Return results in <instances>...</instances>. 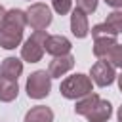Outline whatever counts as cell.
Masks as SVG:
<instances>
[{
    "label": "cell",
    "instance_id": "obj_1",
    "mask_svg": "<svg viewBox=\"0 0 122 122\" xmlns=\"http://www.w3.org/2000/svg\"><path fill=\"white\" fill-rule=\"evenodd\" d=\"M27 27V15L23 10L11 8L6 11L0 23V48L15 50L23 40V30Z\"/></svg>",
    "mask_w": 122,
    "mask_h": 122
},
{
    "label": "cell",
    "instance_id": "obj_2",
    "mask_svg": "<svg viewBox=\"0 0 122 122\" xmlns=\"http://www.w3.org/2000/svg\"><path fill=\"white\" fill-rule=\"evenodd\" d=\"M59 92L63 97L67 99H82L84 95L92 93L93 92V86H92V78L82 74V72H76L72 76H67L61 86H59Z\"/></svg>",
    "mask_w": 122,
    "mask_h": 122
},
{
    "label": "cell",
    "instance_id": "obj_3",
    "mask_svg": "<svg viewBox=\"0 0 122 122\" xmlns=\"http://www.w3.org/2000/svg\"><path fill=\"white\" fill-rule=\"evenodd\" d=\"M92 36H93V55L103 59V55L114 46L118 44L116 38L118 34L107 25V23H99L95 27H92Z\"/></svg>",
    "mask_w": 122,
    "mask_h": 122
},
{
    "label": "cell",
    "instance_id": "obj_4",
    "mask_svg": "<svg viewBox=\"0 0 122 122\" xmlns=\"http://www.w3.org/2000/svg\"><path fill=\"white\" fill-rule=\"evenodd\" d=\"M46 30H34L27 40L25 44L21 46V57L27 61V63H36L42 59L44 55V44H46Z\"/></svg>",
    "mask_w": 122,
    "mask_h": 122
},
{
    "label": "cell",
    "instance_id": "obj_5",
    "mask_svg": "<svg viewBox=\"0 0 122 122\" xmlns=\"http://www.w3.org/2000/svg\"><path fill=\"white\" fill-rule=\"evenodd\" d=\"M51 90V76L46 71H34L27 78V95L30 99H44Z\"/></svg>",
    "mask_w": 122,
    "mask_h": 122
},
{
    "label": "cell",
    "instance_id": "obj_6",
    "mask_svg": "<svg viewBox=\"0 0 122 122\" xmlns=\"http://www.w3.org/2000/svg\"><path fill=\"white\" fill-rule=\"evenodd\" d=\"M25 15H27V25H29L30 29H34V30H44V29H48V27L51 25V19H53L51 10H50L46 4H42V2L30 4L29 10L25 11Z\"/></svg>",
    "mask_w": 122,
    "mask_h": 122
},
{
    "label": "cell",
    "instance_id": "obj_7",
    "mask_svg": "<svg viewBox=\"0 0 122 122\" xmlns=\"http://www.w3.org/2000/svg\"><path fill=\"white\" fill-rule=\"evenodd\" d=\"M90 74H92V80H93L97 86H101V88L111 86V84L114 82V78H116L114 69H112L107 61H103V59H101V61H95V63L92 65Z\"/></svg>",
    "mask_w": 122,
    "mask_h": 122
},
{
    "label": "cell",
    "instance_id": "obj_8",
    "mask_svg": "<svg viewBox=\"0 0 122 122\" xmlns=\"http://www.w3.org/2000/svg\"><path fill=\"white\" fill-rule=\"evenodd\" d=\"M71 48H72L71 40L67 36H63V34H48L46 44H44V51H48L53 57L71 53Z\"/></svg>",
    "mask_w": 122,
    "mask_h": 122
},
{
    "label": "cell",
    "instance_id": "obj_9",
    "mask_svg": "<svg viewBox=\"0 0 122 122\" xmlns=\"http://www.w3.org/2000/svg\"><path fill=\"white\" fill-rule=\"evenodd\" d=\"M74 67V55L67 53V55H59V57H53L48 65V74L51 78H61L65 72H69L71 69Z\"/></svg>",
    "mask_w": 122,
    "mask_h": 122
},
{
    "label": "cell",
    "instance_id": "obj_10",
    "mask_svg": "<svg viewBox=\"0 0 122 122\" xmlns=\"http://www.w3.org/2000/svg\"><path fill=\"white\" fill-rule=\"evenodd\" d=\"M111 114H112V105L107 101V99H97L95 101V105L84 114L90 122H107L109 118H111Z\"/></svg>",
    "mask_w": 122,
    "mask_h": 122
},
{
    "label": "cell",
    "instance_id": "obj_11",
    "mask_svg": "<svg viewBox=\"0 0 122 122\" xmlns=\"http://www.w3.org/2000/svg\"><path fill=\"white\" fill-rule=\"evenodd\" d=\"M71 32L76 38H86L90 32V25H88V15L82 10H74L71 15Z\"/></svg>",
    "mask_w": 122,
    "mask_h": 122
},
{
    "label": "cell",
    "instance_id": "obj_12",
    "mask_svg": "<svg viewBox=\"0 0 122 122\" xmlns=\"http://www.w3.org/2000/svg\"><path fill=\"white\" fill-rule=\"evenodd\" d=\"M23 72V61L17 57H6L0 65V74L10 80H17Z\"/></svg>",
    "mask_w": 122,
    "mask_h": 122
},
{
    "label": "cell",
    "instance_id": "obj_13",
    "mask_svg": "<svg viewBox=\"0 0 122 122\" xmlns=\"http://www.w3.org/2000/svg\"><path fill=\"white\" fill-rule=\"evenodd\" d=\"M25 122H53V111L46 105H36L25 114Z\"/></svg>",
    "mask_w": 122,
    "mask_h": 122
},
{
    "label": "cell",
    "instance_id": "obj_14",
    "mask_svg": "<svg viewBox=\"0 0 122 122\" xmlns=\"http://www.w3.org/2000/svg\"><path fill=\"white\" fill-rule=\"evenodd\" d=\"M17 93H19L17 80H10V78L0 76V101L10 103V101H13L17 97Z\"/></svg>",
    "mask_w": 122,
    "mask_h": 122
},
{
    "label": "cell",
    "instance_id": "obj_15",
    "mask_svg": "<svg viewBox=\"0 0 122 122\" xmlns=\"http://www.w3.org/2000/svg\"><path fill=\"white\" fill-rule=\"evenodd\" d=\"M103 61H107L112 69H122V46H120V44H114V46L103 55Z\"/></svg>",
    "mask_w": 122,
    "mask_h": 122
},
{
    "label": "cell",
    "instance_id": "obj_16",
    "mask_svg": "<svg viewBox=\"0 0 122 122\" xmlns=\"http://www.w3.org/2000/svg\"><path fill=\"white\" fill-rule=\"evenodd\" d=\"M97 99H99V95H97V93H93V92H92V93H88V95H84L82 99H78V101H76V105H74V112L84 116V114H86V112L95 105V101H97Z\"/></svg>",
    "mask_w": 122,
    "mask_h": 122
},
{
    "label": "cell",
    "instance_id": "obj_17",
    "mask_svg": "<svg viewBox=\"0 0 122 122\" xmlns=\"http://www.w3.org/2000/svg\"><path fill=\"white\" fill-rule=\"evenodd\" d=\"M105 23H107V25H109L116 34H122V11H118V10L111 11V13L107 15Z\"/></svg>",
    "mask_w": 122,
    "mask_h": 122
},
{
    "label": "cell",
    "instance_id": "obj_18",
    "mask_svg": "<svg viewBox=\"0 0 122 122\" xmlns=\"http://www.w3.org/2000/svg\"><path fill=\"white\" fill-rule=\"evenodd\" d=\"M51 6H53V10H55L59 15H65V13L71 11L72 0H51Z\"/></svg>",
    "mask_w": 122,
    "mask_h": 122
},
{
    "label": "cell",
    "instance_id": "obj_19",
    "mask_svg": "<svg viewBox=\"0 0 122 122\" xmlns=\"http://www.w3.org/2000/svg\"><path fill=\"white\" fill-rule=\"evenodd\" d=\"M76 8L82 10L86 15L88 13H93L97 10V0H76Z\"/></svg>",
    "mask_w": 122,
    "mask_h": 122
},
{
    "label": "cell",
    "instance_id": "obj_20",
    "mask_svg": "<svg viewBox=\"0 0 122 122\" xmlns=\"http://www.w3.org/2000/svg\"><path fill=\"white\" fill-rule=\"evenodd\" d=\"M107 6H111V8H114V10H118V8H122V0H103Z\"/></svg>",
    "mask_w": 122,
    "mask_h": 122
},
{
    "label": "cell",
    "instance_id": "obj_21",
    "mask_svg": "<svg viewBox=\"0 0 122 122\" xmlns=\"http://www.w3.org/2000/svg\"><path fill=\"white\" fill-rule=\"evenodd\" d=\"M4 15H6V10H4V6L0 4V23H2V19H4Z\"/></svg>",
    "mask_w": 122,
    "mask_h": 122
},
{
    "label": "cell",
    "instance_id": "obj_22",
    "mask_svg": "<svg viewBox=\"0 0 122 122\" xmlns=\"http://www.w3.org/2000/svg\"><path fill=\"white\" fill-rule=\"evenodd\" d=\"M116 78H118V88H120V92H122V72H120Z\"/></svg>",
    "mask_w": 122,
    "mask_h": 122
},
{
    "label": "cell",
    "instance_id": "obj_23",
    "mask_svg": "<svg viewBox=\"0 0 122 122\" xmlns=\"http://www.w3.org/2000/svg\"><path fill=\"white\" fill-rule=\"evenodd\" d=\"M118 122H122V105L118 107Z\"/></svg>",
    "mask_w": 122,
    "mask_h": 122
}]
</instances>
